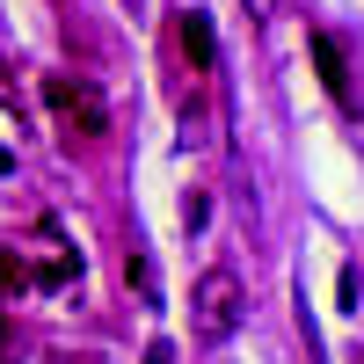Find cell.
I'll list each match as a JSON object with an SVG mask.
<instances>
[{"mask_svg": "<svg viewBox=\"0 0 364 364\" xmlns=\"http://www.w3.org/2000/svg\"><path fill=\"white\" fill-rule=\"evenodd\" d=\"M240 306H248V291H240L233 269H204L197 291H190V336L197 343H226L240 328Z\"/></svg>", "mask_w": 364, "mask_h": 364, "instance_id": "cell-1", "label": "cell"}, {"mask_svg": "<svg viewBox=\"0 0 364 364\" xmlns=\"http://www.w3.org/2000/svg\"><path fill=\"white\" fill-rule=\"evenodd\" d=\"M44 102H51L58 117H66V124H80L87 139H95V132H109V109H102V95H95V87H87V80H66V73H44Z\"/></svg>", "mask_w": 364, "mask_h": 364, "instance_id": "cell-2", "label": "cell"}, {"mask_svg": "<svg viewBox=\"0 0 364 364\" xmlns=\"http://www.w3.org/2000/svg\"><path fill=\"white\" fill-rule=\"evenodd\" d=\"M306 44H314V66H321V80H328V95H336V102H350V51L328 37V29H314Z\"/></svg>", "mask_w": 364, "mask_h": 364, "instance_id": "cell-3", "label": "cell"}, {"mask_svg": "<svg viewBox=\"0 0 364 364\" xmlns=\"http://www.w3.org/2000/svg\"><path fill=\"white\" fill-rule=\"evenodd\" d=\"M182 51H190V66H197V73L211 66V58H219V37H211V22H204L197 8L182 15Z\"/></svg>", "mask_w": 364, "mask_h": 364, "instance_id": "cell-4", "label": "cell"}, {"mask_svg": "<svg viewBox=\"0 0 364 364\" xmlns=\"http://www.w3.org/2000/svg\"><path fill=\"white\" fill-rule=\"evenodd\" d=\"M22 284H29V262L15 248H0V291H22Z\"/></svg>", "mask_w": 364, "mask_h": 364, "instance_id": "cell-5", "label": "cell"}, {"mask_svg": "<svg viewBox=\"0 0 364 364\" xmlns=\"http://www.w3.org/2000/svg\"><path fill=\"white\" fill-rule=\"evenodd\" d=\"M269 8H277V0H248V22H269Z\"/></svg>", "mask_w": 364, "mask_h": 364, "instance_id": "cell-6", "label": "cell"}, {"mask_svg": "<svg viewBox=\"0 0 364 364\" xmlns=\"http://www.w3.org/2000/svg\"><path fill=\"white\" fill-rule=\"evenodd\" d=\"M0 95H8V80H0Z\"/></svg>", "mask_w": 364, "mask_h": 364, "instance_id": "cell-7", "label": "cell"}, {"mask_svg": "<svg viewBox=\"0 0 364 364\" xmlns=\"http://www.w3.org/2000/svg\"><path fill=\"white\" fill-rule=\"evenodd\" d=\"M357 364H364V357H357Z\"/></svg>", "mask_w": 364, "mask_h": 364, "instance_id": "cell-8", "label": "cell"}]
</instances>
